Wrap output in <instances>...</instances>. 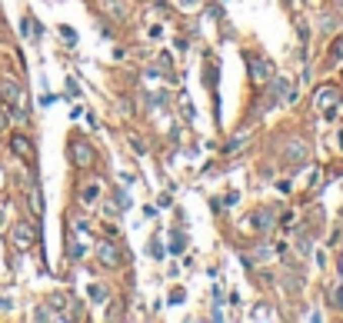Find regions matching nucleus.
<instances>
[{"label":"nucleus","mask_w":343,"mask_h":323,"mask_svg":"<svg viewBox=\"0 0 343 323\" xmlns=\"http://www.w3.org/2000/svg\"><path fill=\"white\" fill-rule=\"evenodd\" d=\"M340 94H336V90L333 87H327V90H320V97H317V107H320V110H323V113H327V117H333V113H336V107H340Z\"/></svg>","instance_id":"nucleus-1"},{"label":"nucleus","mask_w":343,"mask_h":323,"mask_svg":"<svg viewBox=\"0 0 343 323\" xmlns=\"http://www.w3.org/2000/svg\"><path fill=\"white\" fill-rule=\"evenodd\" d=\"M250 60V77L253 80H270L273 70H270V60H264V57H247Z\"/></svg>","instance_id":"nucleus-2"},{"label":"nucleus","mask_w":343,"mask_h":323,"mask_svg":"<svg viewBox=\"0 0 343 323\" xmlns=\"http://www.w3.org/2000/svg\"><path fill=\"white\" fill-rule=\"evenodd\" d=\"M0 97H4V100H7V104L17 110V107H20V87H17L10 77H4V80H0Z\"/></svg>","instance_id":"nucleus-3"},{"label":"nucleus","mask_w":343,"mask_h":323,"mask_svg":"<svg viewBox=\"0 0 343 323\" xmlns=\"http://www.w3.org/2000/svg\"><path fill=\"white\" fill-rule=\"evenodd\" d=\"M37 240V234H33V226H27V223H17L14 226V243L24 250V247H30V243Z\"/></svg>","instance_id":"nucleus-4"},{"label":"nucleus","mask_w":343,"mask_h":323,"mask_svg":"<svg viewBox=\"0 0 343 323\" xmlns=\"http://www.w3.org/2000/svg\"><path fill=\"white\" fill-rule=\"evenodd\" d=\"M70 157H73V163H77V167H87V163L94 160V150H90L83 140H77V144H73V150H70Z\"/></svg>","instance_id":"nucleus-5"},{"label":"nucleus","mask_w":343,"mask_h":323,"mask_svg":"<svg viewBox=\"0 0 343 323\" xmlns=\"http://www.w3.org/2000/svg\"><path fill=\"white\" fill-rule=\"evenodd\" d=\"M104 10L113 17V20H130V7L123 0H104Z\"/></svg>","instance_id":"nucleus-6"},{"label":"nucleus","mask_w":343,"mask_h":323,"mask_svg":"<svg viewBox=\"0 0 343 323\" xmlns=\"http://www.w3.org/2000/svg\"><path fill=\"white\" fill-rule=\"evenodd\" d=\"M14 154H20V157H27V160H30V140L27 137H14Z\"/></svg>","instance_id":"nucleus-7"},{"label":"nucleus","mask_w":343,"mask_h":323,"mask_svg":"<svg viewBox=\"0 0 343 323\" xmlns=\"http://www.w3.org/2000/svg\"><path fill=\"white\" fill-rule=\"evenodd\" d=\"M100 260L110 263V267H117V250H113L110 243H100Z\"/></svg>","instance_id":"nucleus-8"},{"label":"nucleus","mask_w":343,"mask_h":323,"mask_svg":"<svg viewBox=\"0 0 343 323\" xmlns=\"http://www.w3.org/2000/svg\"><path fill=\"white\" fill-rule=\"evenodd\" d=\"M80 197H83V203H94V200H97V197H100V187H97V183H90V187H83V194H80Z\"/></svg>","instance_id":"nucleus-9"},{"label":"nucleus","mask_w":343,"mask_h":323,"mask_svg":"<svg viewBox=\"0 0 343 323\" xmlns=\"http://www.w3.org/2000/svg\"><path fill=\"white\" fill-rule=\"evenodd\" d=\"M304 154H307V150H304V144H290V160H304Z\"/></svg>","instance_id":"nucleus-10"},{"label":"nucleus","mask_w":343,"mask_h":323,"mask_svg":"<svg viewBox=\"0 0 343 323\" xmlns=\"http://www.w3.org/2000/svg\"><path fill=\"white\" fill-rule=\"evenodd\" d=\"M107 297V290H104V287H97V283H94V287H90V300H94V303H100V300H104Z\"/></svg>","instance_id":"nucleus-11"},{"label":"nucleus","mask_w":343,"mask_h":323,"mask_svg":"<svg viewBox=\"0 0 343 323\" xmlns=\"http://www.w3.org/2000/svg\"><path fill=\"white\" fill-rule=\"evenodd\" d=\"M147 250H150V257H153V260H160V257H163V247H160L157 240H150V247H147Z\"/></svg>","instance_id":"nucleus-12"},{"label":"nucleus","mask_w":343,"mask_h":323,"mask_svg":"<svg viewBox=\"0 0 343 323\" xmlns=\"http://www.w3.org/2000/svg\"><path fill=\"white\" fill-rule=\"evenodd\" d=\"M130 144H134V150H137V154H147V147H144V140L137 137V133H130Z\"/></svg>","instance_id":"nucleus-13"},{"label":"nucleus","mask_w":343,"mask_h":323,"mask_svg":"<svg viewBox=\"0 0 343 323\" xmlns=\"http://www.w3.org/2000/svg\"><path fill=\"white\" fill-rule=\"evenodd\" d=\"M60 33H64V37H67V40H70V43H73V40H77V33H73V30H70V27H60Z\"/></svg>","instance_id":"nucleus-14"},{"label":"nucleus","mask_w":343,"mask_h":323,"mask_svg":"<svg viewBox=\"0 0 343 323\" xmlns=\"http://www.w3.org/2000/svg\"><path fill=\"white\" fill-rule=\"evenodd\" d=\"M333 297H336V303H340V310H343V290H336Z\"/></svg>","instance_id":"nucleus-15"},{"label":"nucleus","mask_w":343,"mask_h":323,"mask_svg":"<svg viewBox=\"0 0 343 323\" xmlns=\"http://www.w3.org/2000/svg\"><path fill=\"white\" fill-rule=\"evenodd\" d=\"M0 226H4V210H0Z\"/></svg>","instance_id":"nucleus-16"}]
</instances>
